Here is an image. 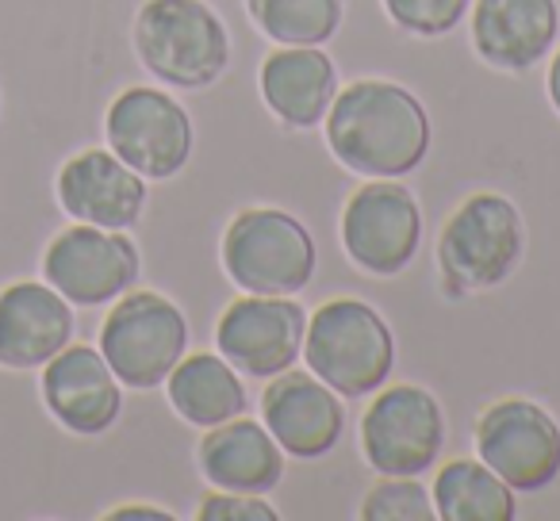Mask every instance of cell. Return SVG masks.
Segmentation results:
<instances>
[{
	"instance_id": "52a82bcc",
	"label": "cell",
	"mask_w": 560,
	"mask_h": 521,
	"mask_svg": "<svg viewBox=\"0 0 560 521\" xmlns=\"http://www.w3.org/2000/svg\"><path fill=\"white\" fill-rule=\"evenodd\" d=\"M361 457L376 475H422L442 460L445 411L422 383H384L361 414Z\"/></svg>"
},
{
	"instance_id": "cb8c5ba5",
	"label": "cell",
	"mask_w": 560,
	"mask_h": 521,
	"mask_svg": "<svg viewBox=\"0 0 560 521\" xmlns=\"http://www.w3.org/2000/svg\"><path fill=\"white\" fill-rule=\"evenodd\" d=\"M468 9H472V0H384L392 24L419 39L450 35L468 16Z\"/></svg>"
},
{
	"instance_id": "603a6c76",
	"label": "cell",
	"mask_w": 560,
	"mask_h": 521,
	"mask_svg": "<svg viewBox=\"0 0 560 521\" xmlns=\"http://www.w3.org/2000/svg\"><path fill=\"white\" fill-rule=\"evenodd\" d=\"M365 521H434V498L419 475H381L361 498Z\"/></svg>"
},
{
	"instance_id": "d6986e66",
	"label": "cell",
	"mask_w": 560,
	"mask_h": 521,
	"mask_svg": "<svg viewBox=\"0 0 560 521\" xmlns=\"http://www.w3.org/2000/svg\"><path fill=\"white\" fill-rule=\"evenodd\" d=\"M269 116L289 131H315L338 96V66L323 47H272L257 73Z\"/></svg>"
},
{
	"instance_id": "3957f363",
	"label": "cell",
	"mask_w": 560,
	"mask_h": 521,
	"mask_svg": "<svg viewBox=\"0 0 560 521\" xmlns=\"http://www.w3.org/2000/svg\"><path fill=\"white\" fill-rule=\"evenodd\" d=\"M300 360L342 399H369L392 380L396 334L373 304L335 296L307 315Z\"/></svg>"
},
{
	"instance_id": "5b68a950",
	"label": "cell",
	"mask_w": 560,
	"mask_h": 521,
	"mask_svg": "<svg viewBox=\"0 0 560 521\" xmlns=\"http://www.w3.org/2000/svg\"><path fill=\"white\" fill-rule=\"evenodd\" d=\"M226 281L246 296H300L312 288L319 249L304 223L284 208H246L219 241Z\"/></svg>"
},
{
	"instance_id": "9c48e42d",
	"label": "cell",
	"mask_w": 560,
	"mask_h": 521,
	"mask_svg": "<svg viewBox=\"0 0 560 521\" xmlns=\"http://www.w3.org/2000/svg\"><path fill=\"white\" fill-rule=\"evenodd\" d=\"M342 249L369 276H399L422 246V208L404 180L373 177L342 208Z\"/></svg>"
},
{
	"instance_id": "44dd1931",
	"label": "cell",
	"mask_w": 560,
	"mask_h": 521,
	"mask_svg": "<svg viewBox=\"0 0 560 521\" xmlns=\"http://www.w3.org/2000/svg\"><path fill=\"white\" fill-rule=\"evenodd\" d=\"M430 498L442 521H514L518 513L514 487L499 479L480 457L445 460L442 472L434 475Z\"/></svg>"
},
{
	"instance_id": "4fadbf2b",
	"label": "cell",
	"mask_w": 560,
	"mask_h": 521,
	"mask_svg": "<svg viewBox=\"0 0 560 521\" xmlns=\"http://www.w3.org/2000/svg\"><path fill=\"white\" fill-rule=\"evenodd\" d=\"M261 422L292 460H323L346 434V399L307 368H289L265 383Z\"/></svg>"
},
{
	"instance_id": "2e32d148",
	"label": "cell",
	"mask_w": 560,
	"mask_h": 521,
	"mask_svg": "<svg viewBox=\"0 0 560 521\" xmlns=\"http://www.w3.org/2000/svg\"><path fill=\"white\" fill-rule=\"evenodd\" d=\"M472 50L499 73H526L560 43L557 0H472Z\"/></svg>"
},
{
	"instance_id": "8fae6325",
	"label": "cell",
	"mask_w": 560,
	"mask_h": 521,
	"mask_svg": "<svg viewBox=\"0 0 560 521\" xmlns=\"http://www.w3.org/2000/svg\"><path fill=\"white\" fill-rule=\"evenodd\" d=\"M139 273L142 253L127 230L78 223L55 234L47 253H43V276L73 307L116 304L124 292L139 284Z\"/></svg>"
},
{
	"instance_id": "9a60e30c",
	"label": "cell",
	"mask_w": 560,
	"mask_h": 521,
	"mask_svg": "<svg viewBox=\"0 0 560 521\" xmlns=\"http://www.w3.org/2000/svg\"><path fill=\"white\" fill-rule=\"evenodd\" d=\"M147 177L112 150H81L58 169V203L73 223L127 230L147 211Z\"/></svg>"
},
{
	"instance_id": "ac0fdd59",
	"label": "cell",
	"mask_w": 560,
	"mask_h": 521,
	"mask_svg": "<svg viewBox=\"0 0 560 521\" xmlns=\"http://www.w3.org/2000/svg\"><path fill=\"white\" fill-rule=\"evenodd\" d=\"M73 342V304L39 281H16L0 292V365L12 372L43 368Z\"/></svg>"
},
{
	"instance_id": "e0dca14e",
	"label": "cell",
	"mask_w": 560,
	"mask_h": 521,
	"mask_svg": "<svg viewBox=\"0 0 560 521\" xmlns=\"http://www.w3.org/2000/svg\"><path fill=\"white\" fill-rule=\"evenodd\" d=\"M196 467L215 490H238V495H272L284 479L289 452L265 429L261 418H226L203 429L196 445Z\"/></svg>"
},
{
	"instance_id": "6da1fadb",
	"label": "cell",
	"mask_w": 560,
	"mask_h": 521,
	"mask_svg": "<svg viewBox=\"0 0 560 521\" xmlns=\"http://www.w3.org/2000/svg\"><path fill=\"white\" fill-rule=\"evenodd\" d=\"M323 134L335 162L365 180L411 177L434 146L427 104L388 78H358L338 88Z\"/></svg>"
},
{
	"instance_id": "ffe728a7",
	"label": "cell",
	"mask_w": 560,
	"mask_h": 521,
	"mask_svg": "<svg viewBox=\"0 0 560 521\" xmlns=\"http://www.w3.org/2000/svg\"><path fill=\"white\" fill-rule=\"evenodd\" d=\"M165 395H170L177 418L196 429H211L249 411L242 372L219 350L185 353L177 368L165 376Z\"/></svg>"
},
{
	"instance_id": "5bb4252c",
	"label": "cell",
	"mask_w": 560,
	"mask_h": 521,
	"mask_svg": "<svg viewBox=\"0 0 560 521\" xmlns=\"http://www.w3.org/2000/svg\"><path fill=\"white\" fill-rule=\"evenodd\" d=\"M43 403L70 434L101 437L124 414V383L101 350L70 342L43 365Z\"/></svg>"
},
{
	"instance_id": "277c9868",
	"label": "cell",
	"mask_w": 560,
	"mask_h": 521,
	"mask_svg": "<svg viewBox=\"0 0 560 521\" xmlns=\"http://www.w3.org/2000/svg\"><path fill=\"white\" fill-rule=\"evenodd\" d=\"M135 55L165 88L200 93L231 66V32L208 0H147L135 16Z\"/></svg>"
},
{
	"instance_id": "30bf717a",
	"label": "cell",
	"mask_w": 560,
	"mask_h": 521,
	"mask_svg": "<svg viewBox=\"0 0 560 521\" xmlns=\"http://www.w3.org/2000/svg\"><path fill=\"white\" fill-rule=\"evenodd\" d=\"M476 457L491 467L514 495H534L560 475V422L534 399H495L472 426Z\"/></svg>"
},
{
	"instance_id": "d4e9b609",
	"label": "cell",
	"mask_w": 560,
	"mask_h": 521,
	"mask_svg": "<svg viewBox=\"0 0 560 521\" xmlns=\"http://www.w3.org/2000/svg\"><path fill=\"white\" fill-rule=\"evenodd\" d=\"M200 521H280V513L265 502V495H238V490H211L203 495Z\"/></svg>"
},
{
	"instance_id": "4316f807",
	"label": "cell",
	"mask_w": 560,
	"mask_h": 521,
	"mask_svg": "<svg viewBox=\"0 0 560 521\" xmlns=\"http://www.w3.org/2000/svg\"><path fill=\"white\" fill-rule=\"evenodd\" d=\"M545 93H549L552 111L560 116V47H552V62H549V73H545Z\"/></svg>"
},
{
	"instance_id": "ba28073f",
	"label": "cell",
	"mask_w": 560,
	"mask_h": 521,
	"mask_svg": "<svg viewBox=\"0 0 560 521\" xmlns=\"http://www.w3.org/2000/svg\"><path fill=\"white\" fill-rule=\"evenodd\" d=\"M104 139L119 162L147 180H173L196 150V127L188 108L154 85H131L108 104Z\"/></svg>"
},
{
	"instance_id": "484cf974",
	"label": "cell",
	"mask_w": 560,
	"mask_h": 521,
	"mask_svg": "<svg viewBox=\"0 0 560 521\" xmlns=\"http://www.w3.org/2000/svg\"><path fill=\"white\" fill-rule=\"evenodd\" d=\"M108 521H173V510H165V506H116V510L104 513Z\"/></svg>"
},
{
	"instance_id": "7402d4cb",
	"label": "cell",
	"mask_w": 560,
	"mask_h": 521,
	"mask_svg": "<svg viewBox=\"0 0 560 521\" xmlns=\"http://www.w3.org/2000/svg\"><path fill=\"white\" fill-rule=\"evenodd\" d=\"M246 12L277 47H323L346 20L342 0H246Z\"/></svg>"
},
{
	"instance_id": "8992f818",
	"label": "cell",
	"mask_w": 560,
	"mask_h": 521,
	"mask_svg": "<svg viewBox=\"0 0 560 521\" xmlns=\"http://www.w3.org/2000/svg\"><path fill=\"white\" fill-rule=\"evenodd\" d=\"M96 350L124 388L154 391L188 353V319L162 292L131 288L112 304Z\"/></svg>"
},
{
	"instance_id": "7a4b0ae2",
	"label": "cell",
	"mask_w": 560,
	"mask_h": 521,
	"mask_svg": "<svg viewBox=\"0 0 560 521\" xmlns=\"http://www.w3.org/2000/svg\"><path fill=\"white\" fill-rule=\"evenodd\" d=\"M526 253V223L503 192H472L453 208L438 238V273L450 299L503 288Z\"/></svg>"
},
{
	"instance_id": "7c38bea8",
	"label": "cell",
	"mask_w": 560,
	"mask_h": 521,
	"mask_svg": "<svg viewBox=\"0 0 560 521\" xmlns=\"http://www.w3.org/2000/svg\"><path fill=\"white\" fill-rule=\"evenodd\" d=\"M307 307L296 296H246L223 307L215 322V350L242 380H272L304 357Z\"/></svg>"
}]
</instances>
